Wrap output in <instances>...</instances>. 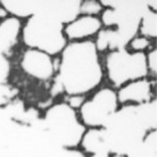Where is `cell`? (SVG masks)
I'll list each match as a JSON object with an SVG mask.
<instances>
[{
    "mask_svg": "<svg viewBox=\"0 0 157 157\" xmlns=\"http://www.w3.org/2000/svg\"><path fill=\"white\" fill-rule=\"evenodd\" d=\"M104 67L94 40L68 42L58 56L52 90L86 96L102 82Z\"/></svg>",
    "mask_w": 157,
    "mask_h": 157,
    "instance_id": "cell-1",
    "label": "cell"
},
{
    "mask_svg": "<svg viewBox=\"0 0 157 157\" xmlns=\"http://www.w3.org/2000/svg\"><path fill=\"white\" fill-rule=\"evenodd\" d=\"M157 126V102L122 105L102 126L110 155L125 156Z\"/></svg>",
    "mask_w": 157,
    "mask_h": 157,
    "instance_id": "cell-2",
    "label": "cell"
},
{
    "mask_svg": "<svg viewBox=\"0 0 157 157\" xmlns=\"http://www.w3.org/2000/svg\"><path fill=\"white\" fill-rule=\"evenodd\" d=\"M104 10L99 18L102 28H109L118 41L121 49H125L130 40L138 34L140 20L148 9L156 12L157 1L145 0H100Z\"/></svg>",
    "mask_w": 157,
    "mask_h": 157,
    "instance_id": "cell-3",
    "label": "cell"
},
{
    "mask_svg": "<svg viewBox=\"0 0 157 157\" xmlns=\"http://www.w3.org/2000/svg\"><path fill=\"white\" fill-rule=\"evenodd\" d=\"M41 124L51 141L62 148H78L86 130L78 118V112L72 109L65 101L48 107Z\"/></svg>",
    "mask_w": 157,
    "mask_h": 157,
    "instance_id": "cell-4",
    "label": "cell"
},
{
    "mask_svg": "<svg viewBox=\"0 0 157 157\" xmlns=\"http://www.w3.org/2000/svg\"><path fill=\"white\" fill-rule=\"evenodd\" d=\"M102 67L109 83L116 89L131 81L148 76L145 54L132 52L126 48L108 51Z\"/></svg>",
    "mask_w": 157,
    "mask_h": 157,
    "instance_id": "cell-5",
    "label": "cell"
},
{
    "mask_svg": "<svg viewBox=\"0 0 157 157\" xmlns=\"http://www.w3.org/2000/svg\"><path fill=\"white\" fill-rule=\"evenodd\" d=\"M118 107L116 90L104 86L94 91L91 97L86 98L78 110V115L86 129H98L106 124Z\"/></svg>",
    "mask_w": 157,
    "mask_h": 157,
    "instance_id": "cell-6",
    "label": "cell"
},
{
    "mask_svg": "<svg viewBox=\"0 0 157 157\" xmlns=\"http://www.w3.org/2000/svg\"><path fill=\"white\" fill-rule=\"evenodd\" d=\"M20 66L25 74L39 81L51 80L56 75L57 70L54 57L36 49H26L24 51Z\"/></svg>",
    "mask_w": 157,
    "mask_h": 157,
    "instance_id": "cell-7",
    "label": "cell"
},
{
    "mask_svg": "<svg viewBox=\"0 0 157 157\" xmlns=\"http://www.w3.org/2000/svg\"><path fill=\"white\" fill-rule=\"evenodd\" d=\"M155 83V82H154ZM154 83L149 78H140L126 83L116 90L120 106L122 105H141L155 99Z\"/></svg>",
    "mask_w": 157,
    "mask_h": 157,
    "instance_id": "cell-8",
    "label": "cell"
},
{
    "mask_svg": "<svg viewBox=\"0 0 157 157\" xmlns=\"http://www.w3.org/2000/svg\"><path fill=\"white\" fill-rule=\"evenodd\" d=\"M101 28L102 24L99 17L78 15L75 20L64 25V36L70 42L92 40Z\"/></svg>",
    "mask_w": 157,
    "mask_h": 157,
    "instance_id": "cell-9",
    "label": "cell"
},
{
    "mask_svg": "<svg viewBox=\"0 0 157 157\" xmlns=\"http://www.w3.org/2000/svg\"><path fill=\"white\" fill-rule=\"evenodd\" d=\"M22 25V21L9 15L0 20V51L2 55L6 56V52L17 43Z\"/></svg>",
    "mask_w": 157,
    "mask_h": 157,
    "instance_id": "cell-10",
    "label": "cell"
},
{
    "mask_svg": "<svg viewBox=\"0 0 157 157\" xmlns=\"http://www.w3.org/2000/svg\"><path fill=\"white\" fill-rule=\"evenodd\" d=\"M78 148L86 155L92 154H110L107 145L105 131L102 128L86 129L80 141Z\"/></svg>",
    "mask_w": 157,
    "mask_h": 157,
    "instance_id": "cell-11",
    "label": "cell"
},
{
    "mask_svg": "<svg viewBox=\"0 0 157 157\" xmlns=\"http://www.w3.org/2000/svg\"><path fill=\"white\" fill-rule=\"evenodd\" d=\"M124 157H157V130L149 131Z\"/></svg>",
    "mask_w": 157,
    "mask_h": 157,
    "instance_id": "cell-12",
    "label": "cell"
},
{
    "mask_svg": "<svg viewBox=\"0 0 157 157\" xmlns=\"http://www.w3.org/2000/svg\"><path fill=\"white\" fill-rule=\"evenodd\" d=\"M138 34L149 40L157 38V13L153 9H148L140 20Z\"/></svg>",
    "mask_w": 157,
    "mask_h": 157,
    "instance_id": "cell-13",
    "label": "cell"
},
{
    "mask_svg": "<svg viewBox=\"0 0 157 157\" xmlns=\"http://www.w3.org/2000/svg\"><path fill=\"white\" fill-rule=\"evenodd\" d=\"M104 10L99 0H82L80 5V15L99 17Z\"/></svg>",
    "mask_w": 157,
    "mask_h": 157,
    "instance_id": "cell-14",
    "label": "cell"
},
{
    "mask_svg": "<svg viewBox=\"0 0 157 157\" xmlns=\"http://www.w3.org/2000/svg\"><path fill=\"white\" fill-rule=\"evenodd\" d=\"M128 47H129L128 50L132 51V52H142V54H146L147 51L150 50L153 48V46H151V40L137 34L134 38H132V39L130 40V42L128 43Z\"/></svg>",
    "mask_w": 157,
    "mask_h": 157,
    "instance_id": "cell-15",
    "label": "cell"
},
{
    "mask_svg": "<svg viewBox=\"0 0 157 157\" xmlns=\"http://www.w3.org/2000/svg\"><path fill=\"white\" fill-rule=\"evenodd\" d=\"M146 55V65L148 70V75H153L156 78L157 75V49L156 47H153L150 50H148L145 54Z\"/></svg>",
    "mask_w": 157,
    "mask_h": 157,
    "instance_id": "cell-16",
    "label": "cell"
},
{
    "mask_svg": "<svg viewBox=\"0 0 157 157\" xmlns=\"http://www.w3.org/2000/svg\"><path fill=\"white\" fill-rule=\"evenodd\" d=\"M86 98V96H82V94H71V96H67L66 97V101L65 102L71 107L72 109L78 112L80 109V107L83 105Z\"/></svg>",
    "mask_w": 157,
    "mask_h": 157,
    "instance_id": "cell-17",
    "label": "cell"
},
{
    "mask_svg": "<svg viewBox=\"0 0 157 157\" xmlns=\"http://www.w3.org/2000/svg\"><path fill=\"white\" fill-rule=\"evenodd\" d=\"M86 157H112L110 154H92V155H86Z\"/></svg>",
    "mask_w": 157,
    "mask_h": 157,
    "instance_id": "cell-18",
    "label": "cell"
},
{
    "mask_svg": "<svg viewBox=\"0 0 157 157\" xmlns=\"http://www.w3.org/2000/svg\"><path fill=\"white\" fill-rule=\"evenodd\" d=\"M6 16H7V14L4 12V9H2V8L0 7V20H2V18L6 17Z\"/></svg>",
    "mask_w": 157,
    "mask_h": 157,
    "instance_id": "cell-19",
    "label": "cell"
}]
</instances>
